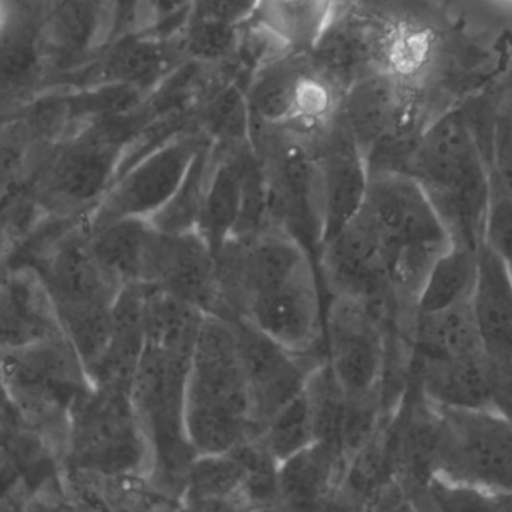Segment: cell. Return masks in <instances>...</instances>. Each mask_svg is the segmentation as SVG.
Instances as JSON below:
<instances>
[{
	"mask_svg": "<svg viewBox=\"0 0 512 512\" xmlns=\"http://www.w3.org/2000/svg\"><path fill=\"white\" fill-rule=\"evenodd\" d=\"M194 0H137L133 25L130 29L155 32V34H181Z\"/></svg>",
	"mask_w": 512,
	"mask_h": 512,
	"instance_id": "8d00e7d4",
	"label": "cell"
},
{
	"mask_svg": "<svg viewBox=\"0 0 512 512\" xmlns=\"http://www.w3.org/2000/svg\"><path fill=\"white\" fill-rule=\"evenodd\" d=\"M472 304L493 383L494 407L512 416V283L484 244Z\"/></svg>",
	"mask_w": 512,
	"mask_h": 512,
	"instance_id": "d6986e66",
	"label": "cell"
},
{
	"mask_svg": "<svg viewBox=\"0 0 512 512\" xmlns=\"http://www.w3.org/2000/svg\"><path fill=\"white\" fill-rule=\"evenodd\" d=\"M481 145L493 190L512 197V64L494 89L482 95Z\"/></svg>",
	"mask_w": 512,
	"mask_h": 512,
	"instance_id": "1f68e13d",
	"label": "cell"
},
{
	"mask_svg": "<svg viewBox=\"0 0 512 512\" xmlns=\"http://www.w3.org/2000/svg\"><path fill=\"white\" fill-rule=\"evenodd\" d=\"M2 385L5 403L64 461L74 409L94 386L67 335L2 349Z\"/></svg>",
	"mask_w": 512,
	"mask_h": 512,
	"instance_id": "5b68a950",
	"label": "cell"
},
{
	"mask_svg": "<svg viewBox=\"0 0 512 512\" xmlns=\"http://www.w3.org/2000/svg\"><path fill=\"white\" fill-rule=\"evenodd\" d=\"M482 244L500 260L512 283V197L493 190Z\"/></svg>",
	"mask_w": 512,
	"mask_h": 512,
	"instance_id": "74e56055",
	"label": "cell"
},
{
	"mask_svg": "<svg viewBox=\"0 0 512 512\" xmlns=\"http://www.w3.org/2000/svg\"><path fill=\"white\" fill-rule=\"evenodd\" d=\"M257 0H194L190 19L244 28L256 13Z\"/></svg>",
	"mask_w": 512,
	"mask_h": 512,
	"instance_id": "f35d334b",
	"label": "cell"
},
{
	"mask_svg": "<svg viewBox=\"0 0 512 512\" xmlns=\"http://www.w3.org/2000/svg\"><path fill=\"white\" fill-rule=\"evenodd\" d=\"M181 34L128 29L116 35L82 70L62 86L121 85L149 92L185 61Z\"/></svg>",
	"mask_w": 512,
	"mask_h": 512,
	"instance_id": "e0dca14e",
	"label": "cell"
},
{
	"mask_svg": "<svg viewBox=\"0 0 512 512\" xmlns=\"http://www.w3.org/2000/svg\"><path fill=\"white\" fill-rule=\"evenodd\" d=\"M346 464L343 452L322 442L281 461V509H334Z\"/></svg>",
	"mask_w": 512,
	"mask_h": 512,
	"instance_id": "d4e9b609",
	"label": "cell"
},
{
	"mask_svg": "<svg viewBox=\"0 0 512 512\" xmlns=\"http://www.w3.org/2000/svg\"><path fill=\"white\" fill-rule=\"evenodd\" d=\"M145 299V286L122 287L113 304L109 343L88 371L92 385L131 392L148 346Z\"/></svg>",
	"mask_w": 512,
	"mask_h": 512,
	"instance_id": "cb8c5ba5",
	"label": "cell"
},
{
	"mask_svg": "<svg viewBox=\"0 0 512 512\" xmlns=\"http://www.w3.org/2000/svg\"><path fill=\"white\" fill-rule=\"evenodd\" d=\"M433 38L355 0H341L308 52L317 73L341 95L365 77L385 71L427 73Z\"/></svg>",
	"mask_w": 512,
	"mask_h": 512,
	"instance_id": "277c9868",
	"label": "cell"
},
{
	"mask_svg": "<svg viewBox=\"0 0 512 512\" xmlns=\"http://www.w3.org/2000/svg\"><path fill=\"white\" fill-rule=\"evenodd\" d=\"M185 421L197 455L232 451L257 437L253 398L235 325L215 314H206L194 347Z\"/></svg>",
	"mask_w": 512,
	"mask_h": 512,
	"instance_id": "7a4b0ae2",
	"label": "cell"
},
{
	"mask_svg": "<svg viewBox=\"0 0 512 512\" xmlns=\"http://www.w3.org/2000/svg\"><path fill=\"white\" fill-rule=\"evenodd\" d=\"M247 466L236 451L199 454L191 463L182 493V509L248 511Z\"/></svg>",
	"mask_w": 512,
	"mask_h": 512,
	"instance_id": "83f0119b",
	"label": "cell"
},
{
	"mask_svg": "<svg viewBox=\"0 0 512 512\" xmlns=\"http://www.w3.org/2000/svg\"><path fill=\"white\" fill-rule=\"evenodd\" d=\"M341 118L364 152L370 173L403 172L431 115L427 77L385 71L365 77L341 98Z\"/></svg>",
	"mask_w": 512,
	"mask_h": 512,
	"instance_id": "8992f818",
	"label": "cell"
},
{
	"mask_svg": "<svg viewBox=\"0 0 512 512\" xmlns=\"http://www.w3.org/2000/svg\"><path fill=\"white\" fill-rule=\"evenodd\" d=\"M199 128L184 131L125 170L92 212L88 229L122 218H152L172 199L206 142Z\"/></svg>",
	"mask_w": 512,
	"mask_h": 512,
	"instance_id": "5bb4252c",
	"label": "cell"
},
{
	"mask_svg": "<svg viewBox=\"0 0 512 512\" xmlns=\"http://www.w3.org/2000/svg\"><path fill=\"white\" fill-rule=\"evenodd\" d=\"M253 143L236 148L214 146L215 166L197 232L215 256L235 235L244 200L245 158Z\"/></svg>",
	"mask_w": 512,
	"mask_h": 512,
	"instance_id": "484cf974",
	"label": "cell"
},
{
	"mask_svg": "<svg viewBox=\"0 0 512 512\" xmlns=\"http://www.w3.org/2000/svg\"><path fill=\"white\" fill-rule=\"evenodd\" d=\"M304 392L313 416L316 442L326 443L343 452L350 398L332 373L328 361L311 371Z\"/></svg>",
	"mask_w": 512,
	"mask_h": 512,
	"instance_id": "836d02e7",
	"label": "cell"
},
{
	"mask_svg": "<svg viewBox=\"0 0 512 512\" xmlns=\"http://www.w3.org/2000/svg\"><path fill=\"white\" fill-rule=\"evenodd\" d=\"M433 479L496 497L512 509V416L494 407H437Z\"/></svg>",
	"mask_w": 512,
	"mask_h": 512,
	"instance_id": "30bf717a",
	"label": "cell"
},
{
	"mask_svg": "<svg viewBox=\"0 0 512 512\" xmlns=\"http://www.w3.org/2000/svg\"><path fill=\"white\" fill-rule=\"evenodd\" d=\"M139 110L74 131L56 143L32 194L50 214L91 217L109 193L127 146L142 130Z\"/></svg>",
	"mask_w": 512,
	"mask_h": 512,
	"instance_id": "ba28073f",
	"label": "cell"
},
{
	"mask_svg": "<svg viewBox=\"0 0 512 512\" xmlns=\"http://www.w3.org/2000/svg\"><path fill=\"white\" fill-rule=\"evenodd\" d=\"M409 385L437 407H494L493 383L485 355L410 358Z\"/></svg>",
	"mask_w": 512,
	"mask_h": 512,
	"instance_id": "603a6c76",
	"label": "cell"
},
{
	"mask_svg": "<svg viewBox=\"0 0 512 512\" xmlns=\"http://www.w3.org/2000/svg\"><path fill=\"white\" fill-rule=\"evenodd\" d=\"M317 271L328 298L353 296L395 319L412 317L401 310L395 299L382 242L364 209L337 235L323 242Z\"/></svg>",
	"mask_w": 512,
	"mask_h": 512,
	"instance_id": "9a60e30c",
	"label": "cell"
},
{
	"mask_svg": "<svg viewBox=\"0 0 512 512\" xmlns=\"http://www.w3.org/2000/svg\"><path fill=\"white\" fill-rule=\"evenodd\" d=\"M362 209L382 242L395 299L404 313L413 314L425 278L451 247V236L421 185L407 173H370Z\"/></svg>",
	"mask_w": 512,
	"mask_h": 512,
	"instance_id": "3957f363",
	"label": "cell"
},
{
	"mask_svg": "<svg viewBox=\"0 0 512 512\" xmlns=\"http://www.w3.org/2000/svg\"><path fill=\"white\" fill-rule=\"evenodd\" d=\"M343 95L311 64L308 53H286L260 68L247 89L253 131H289L317 139Z\"/></svg>",
	"mask_w": 512,
	"mask_h": 512,
	"instance_id": "4fadbf2b",
	"label": "cell"
},
{
	"mask_svg": "<svg viewBox=\"0 0 512 512\" xmlns=\"http://www.w3.org/2000/svg\"><path fill=\"white\" fill-rule=\"evenodd\" d=\"M257 437L277 458L278 463L313 445L316 442V431L305 392L302 391L283 409L278 410Z\"/></svg>",
	"mask_w": 512,
	"mask_h": 512,
	"instance_id": "e575fe53",
	"label": "cell"
},
{
	"mask_svg": "<svg viewBox=\"0 0 512 512\" xmlns=\"http://www.w3.org/2000/svg\"><path fill=\"white\" fill-rule=\"evenodd\" d=\"M239 457L247 466V484H245V500L250 509H281L280 485H278V469L280 463L268 451L259 437L241 443L238 448Z\"/></svg>",
	"mask_w": 512,
	"mask_h": 512,
	"instance_id": "d590c367",
	"label": "cell"
},
{
	"mask_svg": "<svg viewBox=\"0 0 512 512\" xmlns=\"http://www.w3.org/2000/svg\"><path fill=\"white\" fill-rule=\"evenodd\" d=\"M479 250L452 242L428 272L415 313H434L472 301L479 277Z\"/></svg>",
	"mask_w": 512,
	"mask_h": 512,
	"instance_id": "4dcf8cb0",
	"label": "cell"
},
{
	"mask_svg": "<svg viewBox=\"0 0 512 512\" xmlns=\"http://www.w3.org/2000/svg\"><path fill=\"white\" fill-rule=\"evenodd\" d=\"M407 341L410 358L484 355L472 301L434 313H413Z\"/></svg>",
	"mask_w": 512,
	"mask_h": 512,
	"instance_id": "4316f807",
	"label": "cell"
},
{
	"mask_svg": "<svg viewBox=\"0 0 512 512\" xmlns=\"http://www.w3.org/2000/svg\"><path fill=\"white\" fill-rule=\"evenodd\" d=\"M143 286L170 293L206 314H217V256L197 230L166 233L157 229Z\"/></svg>",
	"mask_w": 512,
	"mask_h": 512,
	"instance_id": "ffe728a7",
	"label": "cell"
},
{
	"mask_svg": "<svg viewBox=\"0 0 512 512\" xmlns=\"http://www.w3.org/2000/svg\"><path fill=\"white\" fill-rule=\"evenodd\" d=\"M316 140L289 131H253L268 178V229L299 242L317 266L325 233Z\"/></svg>",
	"mask_w": 512,
	"mask_h": 512,
	"instance_id": "7c38bea8",
	"label": "cell"
},
{
	"mask_svg": "<svg viewBox=\"0 0 512 512\" xmlns=\"http://www.w3.org/2000/svg\"><path fill=\"white\" fill-rule=\"evenodd\" d=\"M88 220L70 230L29 268L46 284L65 335L80 358L92 362L109 343L113 304L121 287L92 251Z\"/></svg>",
	"mask_w": 512,
	"mask_h": 512,
	"instance_id": "9c48e42d",
	"label": "cell"
},
{
	"mask_svg": "<svg viewBox=\"0 0 512 512\" xmlns=\"http://www.w3.org/2000/svg\"><path fill=\"white\" fill-rule=\"evenodd\" d=\"M2 349L31 346L65 335L55 302L35 269L2 266Z\"/></svg>",
	"mask_w": 512,
	"mask_h": 512,
	"instance_id": "7402d4cb",
	"label": "cell"
},
{
	"mask_svg": "<svg viewBox=\"0 0 512 512\" xmlns=\"http://www.w3.org/2000/svg\"><path fill=\"white\" fill-rule=\"evenodd\" d=\"M341 0H257L253 22L289 53H308Z\"/></svg>",
	"mask_w": 512,
	"mask_h": 512,
	"instance_id": "f546056e",
	"label": "cell"
},
{
	"mask_svg": "<svg viewBox=\"0 0 512 512\" xmlns=\"http://www.w3.org/2000/svg\"><path fill=\"white\" fill-rule=\"evenodd\" d=\"M64 466L106 478H149L151 446L130 391L89 389L74 409Z\"/></svg>",
	"mask_w": 512,
	"mask_h": 512,
	"instance_id": "8fae6325",
	"label": "cell"
},
{
	"mask_svg": "<svg viewBox=\"0 0 512 512\" xmlns=\"http://www.w3.org/2000/svg\"><path fill=\"white\" fill-rule=\"evenodd\" d=\"M194 350L148 344L131 388L134 409L151 446L149 481L182 509L188 470L197 452L185 421L187 380Z\"/></svg>",
	"mask_w": 512,
	"mask_h": 512,
	"instance_id": "52a82bcc",
	"label": "cell"
},
{
	"mask_svg": "<svg viewBox=\"0 0 512 512\" xmlns=\"http://www.w3.org/2000/svg\"><path fill=\"white\" fill-rule=\"evenodd\" d=\"M155 233L149 218H122L89 230V241L104 271L122 289L145 284Z\"/></svg>",
	"mask_w": 512,
	"mask_h": 512,
	"instance_id": "f1b7e54d",
	"label": "cell"
},
{
	"mask_svg": "<svg viewBox=\"0 0 512 512\" xmlns=\"http://www.w3.org/2000/svg\"><path fill=\"white\" fill-rule=\"evenodd\" d=\"M230 322L238 334L259 436L266 422L304 391L311 371L326 358L292 352L247 320Z\"/></svg>",
	"mask_w": 512,
	"mask_h": 512,
	"instance_id": "ac0fdd59",
	"label": "cell"
},
{
	"mask_svg": "<svg viewBox=\"0 0 512 512\" xmlns=\"http://www.w3.org/2000/svg\"><path fill=\"white\" fill-rule=\"evenodd\" d=\"M214 166L215 149L206 140L172 199L154 217L149 218L158 230L166 233L197 230Z\"/></svg>",
	"mask_w": 512,
	"mask_h": 512,
	"instance_id": "d6a6232c",
	"label": "cell"
},
{
	"mask_svg": "<svg viewBox=\"0 0 512 512\" xmlns=\"http://www.w3.org/2000/svg\"><path fill=\"white\" fill-rule=\"evenodd\" d=\"M314 149L322 184L323 242H326L346 227L365 205L370 169L340 112L317 137Z\"/></svg>",
	"mask_w": 512,
	"mask_h": 512,
	"instance_id": "44dd1931",
	"label": "cell"
},
{
	"mask_svg": "<svg viewBox=\"0 0 512 512\" xmlns=\"http://www.w3.org/2000/svg\"><path fill=\"white\" fill-rule=\"evenodd\" d=\"M404 173L421 185L452 242L479 250L493 181L487 155L463 103L443 110L430 122Z\"/></svg>",
	"mask_w": 512,
	"mask_h": 512,
	"instance_id": "6da1fadb",
	"label": "cell"
},
{
	"mask_svg": "<svg viewBox=\"0 0 512 512\" xmlns=\"http://www.w3.org/2000/svg\"><path fill=\"white\" fill-rule=\"evenodd\" d=\"M323 293L317 266L310 262L286 283L254 298L239 319L292 352L326 358Z\"/></svg>",
	"mask_w": 512,
	"mask_h": 512,
	"instance_id": "2e32d148",
	"label": "cell"
},
{
	"mask_svg": "<svg viewBox=\"0 0 512 512\" xmlns=\"http://www.w3.org/2000/svg\"><path fill=\"white\" fill-rule=\"evenodd\" d=\"M137 0H119V32L127 31L133 25Z\"/></svg>",
	"mask_w": 512,
	"mask_h": 512,
	"instance_id": "ab89813d",
	"label": "cell"
}]
</instances>
